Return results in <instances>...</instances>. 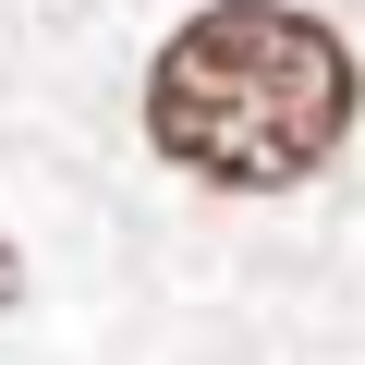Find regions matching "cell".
<instances>
[{"label":"cell","instance_id":"cell-1","mask_svg":"<svg viewBox=\"0 0 365 365\" xmlns=\"http://www.w3.org/2000/svg\"><path fill=\"white\" fill-rule=\"evenodd\" d=\"M146 134L220 195H280L353 134V49L292 0H220L146 61Z\"/></svg>","mask_w":365,"mask_h":365},{"label":"cell","instance_id":"cell-2","mask_svg":"<svg viewBox=\"0 0 365 365\" xmlns=\"http://www.w3.org/2000/svg\"><path fill=\"white\" fill-rule=\"evenodd\" d=\"M13 292H25V280H13V244H0V304H13Z\"/></svg>","mask_w":365,"mask_h":365}]
</instances>
